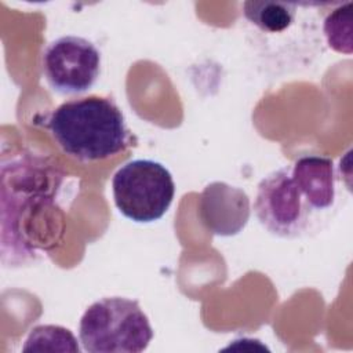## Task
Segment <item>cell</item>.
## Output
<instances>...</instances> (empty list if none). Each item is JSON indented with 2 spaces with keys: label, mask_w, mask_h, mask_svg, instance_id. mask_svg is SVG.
<instances>
[{
  "label": "cell",
  "mask_w": 353,
  "mask_h": 353,
  "mask_svg": "<svg viewBox=\"0 0 353 353\" xmlns=\"http://www.w3.org/2000/svg\"><path fill=\"white\" fill-rule=\"evenodd\" d=\"M46 125L63 153L84 163L113 157L131 145L124 114L108 97L66 101L51 112Z\"/></svg>",
  "instance_id": "1"
},
{
  "label": "cell",
  "mask_w": 353,
  "mask_h": 353,
  "mask_svg": "<svg viewBox=\"0 0 353 353\" xmlns=\"http://www.w3.org/2000/svg\"><path fill=\"white\" fill-rule=\"evenodd\" d=\"M79 339L88 353H141L153 339V328L138 301L106 296L83 313Z\"/></svg>",
  "instance_id": "2"
},
{
  "label": "cell",
  "mask_w": 353,
  "mask_h": 353,
  "mask_svg": "<svg viewBox=\"0 0 353 353\" xmlns=\"http://www.w3.org/2000/svg\"><path fill=\"white\" fill-rule=\"evenodd\" d=\"M112 193L117 210L125 218L149 223L160 219L170 208L175 183L171 172L161 163L137 159L114 172Z\"/></svg>",
  "instance_id": "3"
},
{
  "label": "cell",
  "mask_w": 353,
  "mask_h": 353,
  "mask_svg": "<svg viewBox=\"0 0 353 353\" xmlns=\"http://www.w3.org/2000/svg\"><path fill=\"white\" fill-rule=\"evenodd\" d=\"M254 212L259 223L277 237L294 239L306 230L313 210L295 185L291 165L274 170L261 179Z\"/></svg>",
  "instance_id": "4"
},
{
  "label": "cell",
  "mask_w": 353,
  "mask_h": 353,
  "mask_svg": "<svg viewBox=\"0 0 353 353\" xmlns=\"http://www.w3.org/2000/svg\"><path fill=\"white\" fill-rule=\"evenodd\" d=\"M41 69L48 85L61 95L87 92L101 73V52L85 37L68 34L47 44Z\"/></svg>",
  "instance_id": "5"
},
{
  "label": "cell",
  "mask_w": 353,
  "mask_h": 353,
  "mask_svg": "<svg viewBox=\"0 0 353 353\" xmlns=\"http://www.w3.org/2000/svg\"><path fill=\"white\" fill-rule=\"evenodd\" d=\"M199 214L212 234L234 236L245 228L250 219V199L237 186L226 182H211L200 194Z\"/></svg>",
  "instance_id": "6"
},
{
  "label": "cell",
  "mask_w": 353,
  "mask_h": 353,
  "mask_svg": "<svg viewBox=\"0 0 353 353\" xmlns=\"http://www.w3.org/2000/svg\"><path fill=\"white\" fill-rule=\"evenodd\" d=\"M295 185L313 211L330 208L335 201V168L330 157L305 154L291 164Z\"/></svg>",
  "instance_id": "7"
},
{
  "label": "cell",
  "mask_w": 353,
  "mask_h": 353,
  "mask_svg": "<svg viewBox=\"0 0 353 353\" xmlns=\"http://www.w3.org/2000/svg\"><path fill=\"white\" fill-rule=\"evenodd\" d=\"M295 4L284 1L251 0L243 3V14L261 30L277 33L291 26L295 18Z\"/></svg>",
  "instance_id": "8"
},
{
  "label": "cell",
  "mask_w": 353,
  "mask_h": 353,
  "mask_svg": "<svg viewBox=\"0 0 353 353\" xmlns=\"http://www.w3.org/2000/svg\"><path fill=\"white\" fill-rule=\"evenodd\" d=\"M22 352H69L79 353L80 347L76 336L69 328L54 324L34 327L25 343Z\"/></svg>",
  "instance_id": "9"
},
{
  "label": "cell",
  "mask_w": 353,
  "mask_h": 353,
  "mask_svg": "<svg viewBox=\"0 0 353 353\" xmlns=\"http://www.w3.org/2000/svg\"><path fill=\"white\" fill-rule=\"evenodd\" d=\"M323 30L334 51L350 55L353 50V3L347 1L334 8L325 17Z\"/></svg>",
  "instance_id": "10"
},
{
  "label": "cell",
  "mask_w": 353,
  "mask_h": 353,
  "mask_svg": "<svg viewBox=\"0 0 353 353\" xmlns=\"http://www.w3.org/2000/svg\"><path fill=\"white\" fill-rule=\"evenodd\" d=\"M233 343H230L229 346H226L223 350H229V349H237V350H244L247 349L248 345H251L248 349L250 350H256V349H261V350H268V347L265 345L261 343L259 339H254V338H239V339H234L232 341Z\"/></svg>",
  "instance_id": "11"
}]
</instances>
